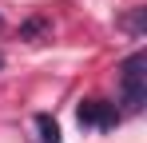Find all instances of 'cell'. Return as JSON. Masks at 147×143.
<instances>
[{
    "mask_svg": "<svg viewBox=\"0 0 147 143\" xmlns=\"http://www.w3.org/2000/svg\"><path fill=\"white\" fill-rule=\"evenodd\" d=\"M119 95L127 111H143L147 103V52H135L119 64Z\"/></svg>",
    "mask_w": 147,
    "mask_h": 143,
    "instance_id": "1",
    "label": "cell"
},
{
    "mask_svg": "<svg viewBox=\"0 0 147 143\" xmlns=\"http://www.w3.org/2000/svg\"><path fill=\"white\" fill-rule=\"evenodd\" d=\"M76 119H80V127H99V131H111V127H119V107L115 103H107V99H84L80 107H76Z\"/></svg>",
    "mask_w": 147,
    "mask_h": 143,
    "instance_id": "2",
    "label": "cell"
},
{
    "mask_svg": "<svg viewBox=\"0 0 147 143\" xmlns=\"http://www.w3.org/2000/svg\"><path fill=\"white\" fill-rule=\"evenodd\" d=\"M20 40H28V44H36V40H44V36H52V20L44 16V12H36V16H28L24 24H20V32H16Z\"/></svg>",
    "mask_w": 147,
    "mask_h": 143,
    "instance_id": "3",
    "label": "cell"
},
{
    "mask_svg": "<svg viewBox=\"0 0 147 143\" xmlns=\"http://www.w3.org/2000/svg\"><path fill=\"white\" fill-rule=\"evenodd\" d=\"M36 131H40V143H60V123H56L48 111L36 115Z\"/></svg>",
    "mask_w": 147,
    "mask_h": 143,
    "instance_id": "4",
    "label": "cell"
},
{
    "mask_svg": "<svg viewBox=\"0 0 147 143\" xmlns=\"http://www.w3.org/2000/svg\"><path fill=\"white\" fill-rule=\"evenodd\" d=\"M119 28H127L131 36H143L147 32V8H131V12L119 20Z\"/></svg>",
    "mask_w": 147,
    "mask_h": 143,
    "instance_id": "5",
    "label": "cell"
},
{
    "mask_svg": "<svg viewBox=\"0 0 147 143\" xmlns=\"http://www.w3.org/2000/svg\"><path fill=\"white\" fill-rule=\"evenodd\" d=\"M0 68H4V52H0Z\"/></svg>",
    "mask_w": 147,
    "mask_h": 143,
    "instance_id": "6",
    "label": "cell"
},
{
    "mask_svg": "<svg viewBox=\"0 0 147 143\" xmlns=\"http://www.w3.org/2000/svg\"><path fill=\"white\" fill-rule=\"evenodd\" d=\"M0 28H4V16H0Z\"/></svg>",
    "mask_w": 147,
    "mask_h": 143,
    "instance_id": "7",
    "label": "cell"
}]
</instances>
